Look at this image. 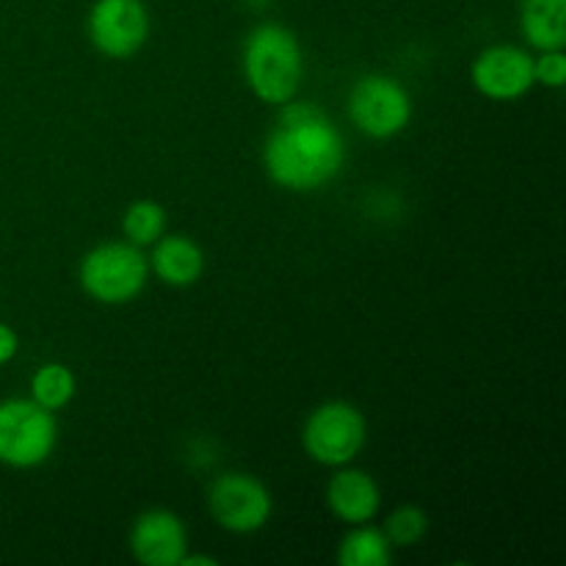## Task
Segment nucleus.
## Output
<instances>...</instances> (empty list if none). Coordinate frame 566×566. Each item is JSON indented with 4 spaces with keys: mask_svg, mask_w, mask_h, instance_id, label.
I'll return each mask as SVG.
<instances>
[{
    "mask_svg": "<svg viewBox=\"0 0 566 566\" xmlns=\"http://www.w3.org/2000/svg\"><path fill=\"white\" fill-rule=\"evenodd\" d=\"M122 230L125 238L136 247H153L160 235L166 232V210L164 205L153 202V199H138L122 216Z\"/></svg>",
    "mask_w": 566,
    "mask_h": 566,
    "instance_id": "16",
    "label": "nucleus"
},
{
    "mask_svg": "<svg viewBox=\"0 0 566 566\" xmlns=\"http://www.w3.org/2000/svg\"><path fill=\"white\" fill-rule=\"evenodd\" d=\"M534 81L547 88L566 86V55L564 50H542L539 59H534Z\"/></svg>",
    "mask_w": 566,
    "mask_h": 566,
    "instance_id": "18",
    "label": "nucleus"
},
{
    "mask_svg": "<svg viewBox=\"0 0 566 566\" xmlns=\"http://www.w3.org/2000/svg\"><path fill=\"white\" fill-rule=\"evenodd\" d=\"M346 158V138L318 105L293 99L280 105V119L263 147L265 171L276 186L318 191L340 175Z\"/></svg>",
    "mask_w": 566,
    "mask_h": 566,
    "instance_id": "1",
    "label": "nucleus"
},
{
    "mask_svg": "<svg viewBox=\"0 0 566 566\" xmlns=\"http://www.w3.org/2000/svg\"><path fill=\"white\" fill-rule=\"evenodd\" d=\"M337 564L340 566H390L392 564V545L385 536V531L365 525H354L343 536L337 547Z\"/></svg>",
    "mask_w": 566,
    "mask_h": 566,
    "instance_id": "14",
    "label": "nucleus"
},
{
    "mask_svg": "<svg viewBox=\"0 0 566 566\" xmlns=\"http://www.w3.org/2000/svg\"><path fill=\"white\" fill-rule=\"evenodd\" d=\"M520 31L531 48H566V0H523L520 3Z\"/></svg>",
    "mask_w": 566,
    "mask_h": 566,
    "instance_id": "13",
    "label": "nucleus"
},
{
    "mask_svg": "<svg viewBox=\"0 0 566 566\" xmlns=\"http://www.w3.org/2000/svg\"><path fill=\"white\" fill-rule=\"evenodd\" d=\"M208 509L219 528L243 536L269 525L274 501L263 481L254 475L224 473L210 484Z\"/></svg>",
    "mask_w": 566,
    "mask_h": 566,
    "instance_id": "7",
    "label": "nucleus"
},
{
    "mask_svg": "<svg viewBox=\"0 0 566 566\" xmlns=\"http://www.w3.org/2000/svg\"><path fill=\"white\" fill-rule=\"evenodd\" d=\"M88 39L105 59H133L149 39V11L142 0H94Z\"/></svg>",
    "mask_w": 566,
    "mask_h": 566,
    "instance_id": "8",
    "label": "nucleus"
},
{
    "mask_svg": "<svg viewBox=\"0 0 566 566\" xmlns=\"http://www.w3.org/2000/svg\"><path fill=\"white\" fill-rule=\"evenodd\" d=\"M127 545L144 566H180L188 556V531L175 512L149 509L136 517Z\"/></svg>",
    "mask_w": 566,
    "mask_h": 566,
    "instance_id": "10",
    "label": "nucleus"
},
{
    "mask_svg": "<svg viewBox=\"0 0 566 566\" xmlns=\"http://www.w3.org/2000/svg\"><path fill=\"white\" fill-rule=\"evenodd\" d=\"M149 260L130 241H108L88 249L77 269L83 293L99 304H127L147 287Z\"/></svg>",
    "mask_w": 566,
    "mask_h": 566,
    "instance_id": "3",
    "label": "nucleus"
},
{
    "mask_svg": "<svg viewBox=\"0 0 566 566\" xmlns=\"http://www.w3.org/2000/svg\"><path fill=\"white\" fill-rule=\"evenodd\" d=\"M348 116L370 138H392L412 122V97L390 75H363L348 94Z\"/></svg>",
    "mask_w": 566,
    "mask_h": 566,
    "instance_id": "6",
    "label": "nucleus"
},
{
    "mask_svg": "<svg viewBox=\"0 0 566 566\" xmlns=\"http://www.w3.org/2000/svg\"><path fill=\"white\" fill-rule=\"evenodd\" d=\"M326 484V506L340 523L346 525H365L379 514L381 492L376 481L365 470H354L348 464L335 468Z\"/></svg>",
    "mask_w": 566,
    "mask_h": 566,
    "instance_id": "11",
    "label": "nucleus"
},
{
    "mask_svg": "<svg viewBox=\"0 0 566 566\" xmlns=\"http://www.w3.org/2000/svg\"><path fill=\"white\" fill-rule=\"evenodd\" d=\"M473 86L495 103H514L534 86V55L517 44H492L473 61Z\"/></svg>",
    "mask_w": 566,
    "mask_h": 566,
    "instance_id": "9",
    "label": "nucleus"
},
{
    "mask_svg": "<svg viewBox=\"0 0 566 566\" xmlns=\"http://www.w3.org/2000/svg\"><path fill=\"white\" fill-rule=\"evenodd\" d=\"M59 442V423L50 409L33 398H9L0 403V464L33 470L48 462Z\"/></svg>",
    "mask_w": 566,
    "mask_h": 566,
    "instance_id": "4",
    "label": "nucleus"
},
{
    "mask_svg": "<svg viewBox=\"0 0 566 566\" xmlns=\"http://www.w3.org/2000/svg\"><path fill=\"white\" fill-rule=\"evenodd\" d=\"M77 379L66 365L61 363H48L33 374L31 379V398L39 407L50 409V412H59L66 403L75 398Z\"/></svg>",
    "mask_w": 566,
    "mask_h": 566,
    "instance_id": "15",
    "label": "nucleus"
},
{
    "mask_svg": "<svg viewBox=\"0 0 566 566\" xmlns=\"http://www.w3.org/2000/svg\"><path fill=\"white\" fill-rule=\"evenodd\" d=\"M381 531H385L392 547H412L429 534V517H426L423 509L412 506V503H403V506L392 509Z\"/></svg>",
    "mask_w": 566,
    "mask_h": 566,
    "instance_id": "17",
    "label": "nucleus"
},
{
    "mask_svg": "<svg viewBox=\"0 0 566 566\" xmlns=\"http://www.w3.org/2000/svg\"><path fill=\"white\" fill-rule=\"evenodd\" d=\"M17 348H20V340H17V332L11 329V326L0 324V365L11 363L17 354Z\"/></svg>",
    "mask_w": 566,
    "mask_h": 566,
    "instance_id": "19",
    "label": "nucleus"
},
{
    "mask_svg": "<svg viewBox=\"0 0 566 566\" xmlns=\"http://www.w3.org/2000/svg\"><path fill=\"white\" fill-rule=\"evenodd\" d=\"M304 75V55L296 33L280 22L252 28L243 42V77L254 97L282 105L296 97Z\"/></svg>",
    "mask_w": 566,
    "mask_h": 566,
    "instance_id": "2",
    "label": "nucleus"
},
{
    "mask_svg": "<svg viewBox=\"0 0 566 566\" xmlns=\"http://www.w3.org/2000/svg\"><path fill=\"white\" fill-rule=\"evenodd\" d=\"M149 269L160 282L171 287H191L205 271V254L191 238L186 235H160L153 243Z\"/></svg>",
    "mask_w": 566,
    "mask_h": 566,
    "instance_id": "12",
    "label": "nucleus"
},
{
    "mask_svg": "<svg viewBox=\"0 0 566 566\" xmlns=\"http://www.w3.org/2000/svg\"><path fill=\"white\" fill-rule=\"evenodd\" d=\"M197 564H208V566H213V564H216V558H210V556H186V558H182V564H180V566H197Z\"/></svg>",
    "mask_w": 566,
    "mask_h": 566,
    "instance_id": "20",
    "label": "nucleus"
},
{
    "mask_svg": "<svg viewBox=\"0 0 566 566\" xmlns=\"http://www.w3.org/2000/svg\"><path fill=\"white\" fill-rule=\"evenodd\" d=\"M368 440L365 415L348 401H326L310 412L302 429V446L315 464L343 468L359 457Z\"/></svg>",
    "mask_w": 566,
    "mask_h": 566,
    "instance_id": "5",
    "label": "nucleus"
}]
</instances>
